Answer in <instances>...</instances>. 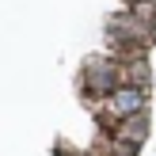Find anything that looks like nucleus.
I'll return each instance as SVG.
<instances>
[{
    "label": "nucleus",
    "instance_id": "obj_1",
    "mask_svg": "<svg viewBox=\"0 0 156 156\" xmlns=\"http://www.w3.org/2000/svg\"><path fill=\"white\" fill-rule=\"evenodd\" d=\"M137 107H141V95H137V91H118V111H137Z\"/></svg>",
    "mask_w": 156,
    "mask_h": 156
}]
</instances>
